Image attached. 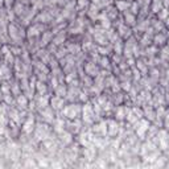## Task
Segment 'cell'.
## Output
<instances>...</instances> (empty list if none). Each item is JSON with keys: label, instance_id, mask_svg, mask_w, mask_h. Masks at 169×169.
<instances>
[{"label": "cell", "instance_id": "obj_12", "mask_svg": "<svg viewBox=\"0 0 169 169\" xmlns=\"http://www.w3.org/2000/svg\"><path fill=\"white\" fill-rule=\"evenodd\" d=\"M29 103H31V99L28 98L25 94H20V95H17L15 98L16 107H17L19 110H21V111H25L28 108V106H29Z\"/></svg>", "mask_w": 169, "mask_h": 169}, {"label": "cell", "instance_id": "obj_10", "mask_svg": "<svg viewBox=\"0 0 169 169\" xmlns=\"http://www.w3.org/2000/svg\"><path fill=\"white\" fill-rule=\"evenodd\" d=\"M74 142V135L71 134V132H69L67 130L62 131L61 134H58V143L61 144V146L63 147H69L71 146Z\"/></svg>", "mask_w": 169, "mask_h": 169}, {"label": "cell", "instance_id": "obj_24", "mask_svg": "<svg viewBox=\"0 0 169 169\" xmlns=\"http://www.w3.org/2000/svg\"><path fill=\"white\" fill-rule=\"evenodd\" d=\"M167 168L169 169V159H168V165H167Z\"/></svg>", "mask_w": 169, "mask_h": 169}, {"label": "cell", "instance_id": "obj_11", "mask_svg": "<svg viewBox=\"0 0 169 169\" xmlns=\"http://www.w3.org/2000/svg\"><path fill=\"white\" fill-rule=\"evenodd\" d=\"M65 106H66L65 98H62V96H58V95L50 96V107L53 108L54 111H62Z\"/></svg>", "mask_w": 169, "mask_h": 169}, {"label": "cell", "instance_id": "obj_20", "mask_svg": "<svg viewBox=\"0 0 169 169\" xmlns=\"http://www.w3.org/2000/svg\"><path fill=\"white\" fill-rule=\"evenodd\" d=\"M163 11H164V12H160V13H159V17L161 19V20L165 19V16H167V13H168V11H167V9H163Z\"/></svg>", "mask_w": 169, "mask_h": 169}, {"label": "cell", "instance_id": "obj_3", "mask_svg": "<svg viewBox=\"0 0 169 169\" xmlns=\"http://www.w3.org/2000/svg\"><path fill=\"white\" fill-rule=\"evenodd\" d=\"M151 127V122L146 118H142L140 120H138L135 124H134V131L136 136L142 140H146L147 138V134H148V130Z\"/></svg>", "mask_w": 169, "mask_h": 169}, {"label": "cell", "instance_id": "obj_4", "mask_svg": "<svg viewBox=\"0 0 169 169\" xmlns=\"http://www.w3.org/2000/svg\"><path fill=\"white\" fill-rule=\"evenodd\" d=\"M95 110L94 106L90 102H86L82 104V122L83 124H94L95 123Z\"/></svg>", "mask_w": 169, "mask_h": 169}, {"label": "cell", "instance_id": "obj_18", "mask_svg": "<svg viewBox=\"0 0 169 169\" xmlns=\"http://www.w3.org/2000/svg\"><path fill=\"white\" fill-rule=\"evenodd\" d=\"M110 63H111L110 59H108L107 57H104V56L100 58V67H107V69H110V67H111Z\"/></svg>", "mask_w": 169, "mask_h": 169}, {"label": "cell", "instance_id": "obj_6", "mask_svg": "<svg viewBox=\"0 0 169 169\" xmlns=\"http://www.w3.org/2000/svg\"><path fill=\"white\" fill-rule=\"evenodd\" d=\"M36 120L33 118V115H28L25 119H24V122L21 123V127H20V131L23 132V134L25 135H32V132L34 131L36 128Z\"/></svg>", "mask_w": 169, "mask_h": 169}, {"label": "cell", "instance_id": "obj_9", "mask_svg": "<svg viewBox=\"0 0 169 169\" xmlns=\"http://www.w3.org/2000/svg\"><path fill=\"white\" fill-rule=\"evenodd\" d=\"M52 126V130H53L56 134H61L62 131L66 130V119L63 118V116H56V119L53 120V123L50 124Z\"/></svg>", "mask_w": 169, "mask_h": 169}, {"label": "cell", "instance_id": "obj_1", "mask_svg": "<svg viewBox=\"0 0 169 169\" xmlns=\"http://www.w3.org/2000/svg\"><path fill=\"white\" fill-rule=\"evenodd\" d=\"M62 116L66 120H75V119H81L82 116V104L78 102H70L69 104H66L63 107Z\"/></svg>", "mask_w": 169, "mask_h": 169}, {"label": "cell", "instance_id": "obj_22", "mask_svg": "<svg viewBox=\"0 0 169 169\" xmlns=\"http://www.w3.org/2000/svg\"><path fill=\"white\" fill-rule=\"evenodd\" d=\"M87 3H88L87 0H79V2H78V4H79V5H83V4H84V5H86Z\"/></svg>", "mask_w": 169, "mask_h": 169}, {"label": "cell", "instance_id": "obj_21", "mask_svg": "<svg viewBox=\"0 0 169 169\" xmlns=\"http://www.w3.org/2000/svg\"><path fill=\"white\" fill-rule=\"evenodd\" d=\"M164 100H165V103H169V91L164 95Z\"/></svg>", "mask_w": 169, "mask_h": 169}, {"label": "cell", "instance_id": "obj_23", "mask_svg": "<svg viewBox=\"0 0 169 169\" xmlns=\"http://www.w3.org/2000/svg\"><path fill=\"white\" fill-rule=\"evenodd\" d=\"M167 79H169V69H168V71H167Z\"/></svg>", "mask_w": 169, "mask_h": 169}, {"label": "cell", "instance_id": "obj_8", "mask_svg": "<svg viewBox=\"0 0 169 169\" xmlns=\"http://www.w3.org/2000/svg\"><path fill=\"white\" fill-rule=\"evenodd\" d=\"M120 131H122V127H120V123L116 120L115 118L114 119H107V134L110 138H116Z\"/></svg>", "mask_w": 169, "mask_h": 169}, {"label": "cell", "instance_id": "obj_13", "mask_svg": "<svg viewBox=\"0 0 169 169\" xmlns=\"http://www.w3.org/2000/svg\"><path fill=\"white\" fill-rule=\"evenodd\" d=\"M127 111H128V108L126 106H118L114 111V118L118 122H123L127 118Z\"/></svg>", "mask_w": 169, "mask_h": 169}, {"label": "cell", "instance_id": "obj_7", "mask_svg": "<svg viewBox=\"0 0 169 169\" xmlns=\"http://www.w3.org/2000/svg\"><path fill=\"white\" fill-rule=\"evenodd\" d=\"M38 115H40V118H41V122L48 123V124H52L53 120L56 119V111L50 106L38 110Z\"/></svg>", "mask_w": 169, "mask_h": 169}, {"label": "cell", "instance_id": "obj_17", "mask_svg": "<svg viewBox=\"0 0 169 169\" xmlns=\"http://www.w3.org/2000/svg\"><path fill=\"white\" fill-rule=\"evenodd\" d=\"M119 36L122 38H127V37H130V34H131V32H130V28H127V24L126 25H120L119 27Z\"/></svg>", "mask_w": 169, "mask_h": 169}, {"label": "cell", "instance_id": "obj_2", "mask_svg": "<svg viewBox=\"0 0 169 169\" xmlns=\"http://www.w3.org/2000/svg\"><path fill=\"white\" fill-rule=\"evenodd\" d=\"M52 126L50 124H48V123H44V122H40L36 124V128H34V131H33V135H34V139L37 140V142H45V140L48 139H50L52 136Z\"/></svg>", "mask_w": 169, "mask_h": 169}, {"label": "cell", "instance_id": "obj_19", "mask_svg": "<svg viewBox=\"0 0 169 169\" xmlns=\"http://www.w3.org/2000/svg\"><path fill=\"white\" fill-rule=\"evenodd\" d=\"M130 24V25H134L135 24V15L134 13H127L126 15V24Z\"/></svg>", "mask_w": 169, "mask_h": 169}, {"label": "cell", "instance_id": "obj_5", "mask_svg": "<svg viewBox=\"0 0 169 169\" xmlns=\"http://www.w3.org/2000/svg\"><path fill=\"white\" fill-rule=\"evenodd\" d=\"M91 132L96 138H106L108 136L107 134V120H96V122L91 126Z\"/></svg>", "mask_w": 169, "mask_h": 169}, {"label": "cell", "instance_id": "obj_14", "mask_svg": "<svg viewBox=\"0 0 169 169\" xmlns=\"http://www.w3.org/2000/svg\"><path fill=\"white\" fill-rule=\"evenodd\" d=\"M12 77V71L9 69V65L7 63H2L0 65V81H9Z\"/></svg>", "mask_w": 169, "mask_h": 169}, {"label": "cell", "instance_id": "obj_16", "mask_svg": "<svg viewBox=\"0 0 169 169\" xmlns=\"http://www.w3.org/2000/svg\"><path fill=\"white\" fill-rule=\"evenodd\" d=\"M41 33H44L42 28H38L37 25H34V27H31L29 28V32H28V37H36V36H40Z\"/></svg>", "mask_w": 169, "mask_h": 169}, {"label": "cell", "instance_id": "obj_15", "mask_svg": "<svg viewBox=\"0 0 169 169\" xmlns=\"http://www.w3.org/2000/svg\"><path fill=\"white\" fill-rule=\"evenodd\" d=\"M84 73H86L88 77H98L99 69L94 62H87L86 65H84Z\"/></svg>", "mask_w": 169, "mask_h": 169}]
</instances>
